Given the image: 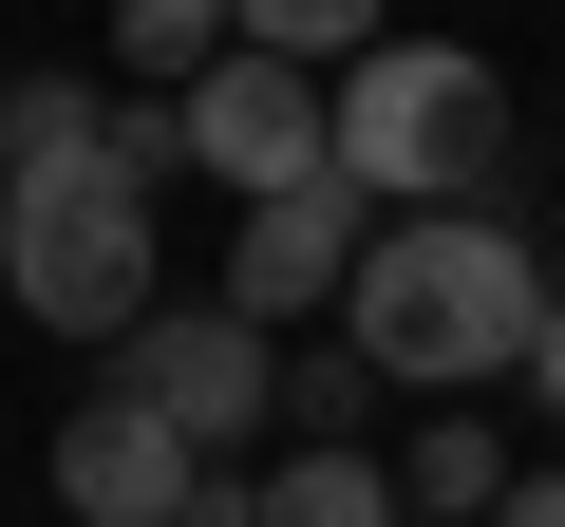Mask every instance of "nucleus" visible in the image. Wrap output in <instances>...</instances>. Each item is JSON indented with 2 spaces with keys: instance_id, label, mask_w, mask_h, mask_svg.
Listing matches in <instances>:
<instances>
[{
  "instance_id": "f257e3e1",
  "label": "nucleus",
  "mask_w": 565,
  "mask_h": 527,
  "mask_svg": "<svg viewBox=\"0 0 565 527\" xmlns=\"http://www.w3.org/2000/svg\"><path fill=\"white\" fill-rule=\"evenodd\" d=\"M546 245L509 226V207H396L377 245H359V302H340V340L377 358V377H415V396H490V377H527V340H546Z\"/></svg>"
},
{
  "instance_id": "f03ea898",
  "label": "nucleus",
  "mask_w": 565,
  "mask_h": 527,
  "mask_svg": "<svg viewBox=\"0 0 565 527\" xmlns=\"http://www.w3.org/2000/svg\"><path fill=\"white\" fill-rule=\"evenodd\" d=\"M509 170V76L471 39H377L340 76V189L359 207H490Z\"/></svg>"
},
{
  "instance_id": "7ed1b4c3",
  "label": "nucleus",
  "mask_w": 565,
  "mask_h": 527,
  "mask_svg": "<svg viewBox=\"0 0 565 527\" xmlns=\"http://www.w3.org/2000/svg\"><path fill=\"white\" fill-rule=\"evenodd\" d=\"M0 302L39 340H132L170 283H151V189H0Z\"/></svg>"
},
{
  "instance_id": "20e7f679",
  "label": "nucleus",
  "mask_w": 565,
  "mask_h": 527,
  "mask_svg": "<svg viewBox=\"0 0 565 527\" xmlns=\"http://www.w3.org/2000/svg\"><path fill=\"white\" fill-rule=\"evenodd\" d=\"M189 170H207L226 207L340 189V76H302V57H226V76H189Z\"/></svg>"
},
{
  "instance_id": "39448f33",
  "label": "nucleus",
  "mask_w": 565,
  "mask_h": 527,
  "mask_svg": "<svg viewBox=\"0 0 565 527\" xmlns=\"http://www.w3.org/2000/svg\"><path fill=\"white\" fill-rule=\"evenodd\" d=\"M114 396H151L189 452H226V433L282 415V340H264L245 302H151V321L114 340Z\"/></svg>"
},
{
  "instance_id": "423d86ee",
  "label": "nucleus",
  "mask_w": 565,
  "mask_h": 527,
  "mask_svg": "<svg viewBox=\"0 0 565 527\" xmlns=\"http://www.w3.org/2000/svg\"><path fill=\"white\" fill-rule=\"evenodd\" d=\"M57 508H76V527H245V490H226L151 396H76V415H57Z\"/></svg>"
},
{
  "instance_id": "0eeeda50",
  "label": "nucleus",
  "mask_w": 565,
  "mask_h": 527,
  "mask_svg": "<svg viewBox=\"0 0 565 527\" xmlns=\"http://www.w3.org/2000/svg\"><path fill=\"white\" fill-rule=\"evenodd\" d=\"M359 245H377V207L359 189H282V207H245V245H226V302L282 340V321H340L359 302Z\"/></svg>"
},
{
  "instance_id": "6e6552de",
  "label": "nucleus",
  "mask_w": 565,
  "mask_h": 527,
  "mask_svg": "<svg viewBox=\"0 0 565 527\" xmlns=\"http://www.w3.org/2000/svg\"><path fill=\"white\" fill-rule=\"evenodd\" d=\"M114 170V114L76 95V76H0V189H95ZM132 189V170H114Z\"/></svg>"
},
{
  "instance_id": "1a4fd4ad",
  "label": "nucleus",
  "mask_w": 565,
  "mask_h": 527,
  "mask_svg": "<svg viewBox=\"0 0 565 527\" xmlns=\"http://www.w3.org/2000/svg\"><path fill=\"white\" fill-rule=\"evenodd\" d=\"M245 527H415V490H396V452H264Z\"/></svg>"
},
{
  "instance_id": "9d476101",
  "label": "nucleus",
  "mask_w": 565,
  "mask_h": 527,
  "mask_svg": "<svg viewBox=\"0 0 565 527\" xmlns=\"http://www.w3.org/2000/svg\"><path fill=\"white\" fill-rule=\"evenodd\" d=\"M396 490H415V527H490L527 471L490 452V415H434V433H396Z\"/></svg>"
},
{
  "instance_id": "9b49d317",
  "label": "nucleus",
  "mask_w": 565,
  "mask_h": 527,
  "mask_svg": "<svg viewBox=\"0 0 565 527\" xmlns=\"http://www.w3.org/2000/svg\"><path fill=\"white\" fill-rule=\"evenodd\" d=\"M114 57H132L151 95H189V76L245 57V0H114Z\"/></svg>"
},
{
  "instance_id": "f8f14e48",
  "label": "nucleus",
  "mask_w": 565,
  "mask_h": 527,
  "mask_svg": "<svg viewBox=\"0 0 565 527\" xmlns=\"http://www.w3.org/2000/svg\"><path fill=\"white\" fill-rule=\"evenodd\" d=\"M396 39V0H245V57H302V76H359Z\"/></svg>"
},
{
  "instance_id": "ddd939ff",
  "label": "nucleus",
  "mask_w": 565,
  "mask_h": 527,
  "mask_svg": "<svg viewBox=\"0 0 565 527\" xmlns=\"http://www.w3.org/2000/svg\"><path fill=\"white\" fill-rule=\"evenodd\" d=\"M359 415H377V358L359 340H302V358H282V433H302V452H377Z\"/></svg>"
},
{
  "instance_id": "4468645a",
  "label": "nucleus",
  "mask_w": 565,
  "mask_h": 527,
  "mask_svg": "<svg viewBox=\"0 0 565 527\" xmlns=\"http://www.w3.org/2000/svg\"><path fill=\"white\" fill-rule=\"evenodd\" d=\"M114 170L170 189V170H189V95H132V114H114Z\"/></svg>"
},
{
  "instance_id": "2eb2a0df",
  "label": "nucleus",
  "mask_w": 565,
  "mask_h": 527,
  "mask_svg": "<svg viewBox=\"0 0 565 527\" xmlns=\"http://www.w3.org/2000/svg\"><path fill=\"white\" fill-rule=\"evenodd\" d=\"M490 527H565V471H527V490H509V508H490Z\"/></svg>"
},
{
  "instance_id": "dca6fc26",
  "label": "nucleus",
  "mask_w": 565,
  "mask_h": 527,
  "mask_svg": "<svg viewBox=\"0 0 565 527\" xmlns=\"http://www.w3.org/2000/svg\"><path fill=\"white\" fill-rule=\"evenodd\" d=\"M527 396H546V415H565V302H546V340H527Z\"/></svg>"
}]
</instances>
